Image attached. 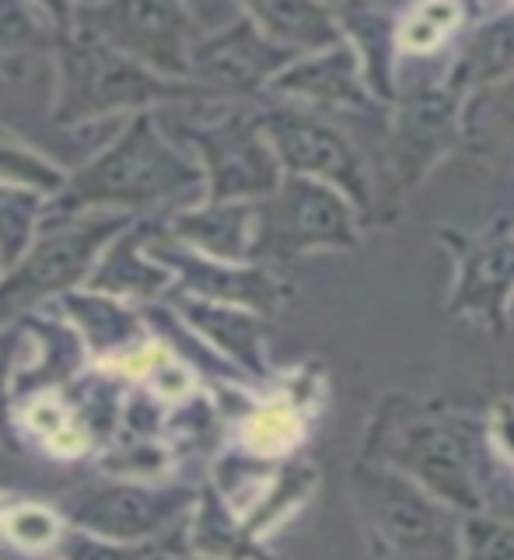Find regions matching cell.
Segmentation results:
<instances>
[{"label": "cell", "mask_w": 514, "mask_h": 560, "mask_svg": "<svg viewBox=\"0 0 514 560\" xmlns=\"http://www.w3.org/2000/svg\"><path fill=\"white\" fill-rule=\"evenodd\" d=\"M203 189V172L192 158L172 144L151 113L130 116L113 144H105L92 162L67 175L63 189L46 200L43 224L67 221L92 210L130 214L157 207L172 197H189Z\"/></svg>", "instance_id": "obj_1"}, {"label": "cell", "mask_w": 514, "mask_h": 560, "mask_svg": "<svg viewBox=\"0 0 514 560\" xmlns=\"http://www.w3.org/2000/svg\"><path fill=\"white\" fill-rule=\"evenodd\" d=\"M52 18H57V49H52L57 102H52V119L60 127H78V122L116 113L140 116L162 102L210 95L200 84L157 78L140 63L119 57L116 49L70 32L57 8H52Z\"/></svg>", "instance_id": "obj_2"}, {"label": "cell", "mask_w": 514, "mask_h": 560, "mask_svg": "<svg viewBox=\"0 0 514 560\" xmlns=\"http://www.w3.org/2000/svg\"><path fill=\"white\" fill-rule=\"evenodd\" d=\"M130 221V214L92 210V214L39 224L25 256L0 273V329L22 319L25 312L39 308L49 298H63L84 284L102 249Z\"/></svg>", "instance_id": "obj_3"}, {"label": "cell", "mask_w": 514, "mask_h": 560, "mask_svg": "<svg viewBox=\"0 0 514 560\" xmlns=\"http://www.w3.org/2000/svg\"><path fill=\"white\" fill-rule=\"evenodd\" d=\"M63 25L84 39L116 49L119 57L168 81H192V46L203 25L189 8L168 0H109V4L60 8ZM197 84V81H192Z\"/></svg>", "instance_id": "obj_4"}, {"label": "cell", "mask_w": 514, "mask_h": 560, "mask_svg": "<svg viewBox=\"0 0 514 560\" xmlns=\"http://www.w3.org/2000/svg\"><path fill=\"white\" fill-rule=\"evenodd\" d=\"M361 508L371 533H378L385 550L399 560H463L458 553V525L428 490L393 469L353 472Z\"/></svg>", "instance_id": "obj_5"}, {"label": "cell", "mask_w": 514, "mask_h": 560, "mask_svg": "<svg viewBox=\"0 0 514 560\" xmlns=\"http://www.w3.org/2000/svg\"><path fill=\"white\" fill-rule=\"evenodd\" d=\"M253 259H291L312 249H350L358 242L353 210L336 189L288 175L273 197L253 203Z\"/></svg>", "instance_id": "obj_6"}, {"label": "cell", "mask_w": 514, "mask_h": 560, "mask_svg": "<svg viewBox=\"0 0 514 560\" xmlns=\"http://www.w3.org/2000/svg\"><path fill=\"white\" fill-rule=\"evenodd\" d=\"M183 144L203 172L210 203H259L280 186V162L266 140L259 116H227L203 127H179Z\"/></svg>", "instance_id": "obj_7"}, {"label": "cell", "mask_w": 514, "mask_h": 560, "mask_svg": "<svg viewBox=\"0 0 514 560\" xmlns=\"http://www.w3.org/2000/svg\"><path fill=\"white\" fill-rule=\"evenodd\" d=\"M393 463L428 494L455 508L480 512L472 472V428L448 417H417L402 424L393 445Z\"/></svg>", "instance_id": "obj_8"}, {"label": "cell", "mask_w": 514, "mask_h": 560, "mask_svg": "<svg viewBox=\"0 0 514 560\" xmlns=\"http://www.w3.org/2000/svg\"><path fill=\"white\" fill-rule=\"evenodd\" d=\"M259 127L270 140L280 168L329 189H340L353 203L367 207L371 189L358 154L347 144V137L336 133L326 119L297 109H270L259 116Z\"/></svg>", "instance_id": "obj_9"}, {"label": "cell", "mask_w": 514, "mask_h": 560, "mask_svg": "<svg viewBox=\"0 0 514 560\" xmlns=\"http://www.w3.org/2000/svg\"><path fill=\"white\" fill-rule=\"evenodd\" d=\"M192 494L189 490H157L137 483H95L81 487L63 501V515L81 533H92L113 542H137L162 536L179 518Z\"/></svg>", "instance_id": "obj_10"}, {"label": "cell", "mask_w": 514, "mask_h": 560, "mask_svg": "<svg viewBox=\"0 0 514 560\" xmlns=\"http://www.w3.org/2000/svg\"><path fill=\"white\" fill-rule=\"evenodd\" d=\"M189 63L192 81H200L210 95H245L294 63V52L266 39L253 18L242 11L232 25L203 32L200 43L192 46Z\"/></svg>", "instance_id": "obj_11"}, {"label": "cell", "mask_w": 514, "mask_h": 560, "mask_svg": "<svg viewBox=\"0 0 514 560\" xmlns=\"http://www.w3.org/2000/svg\"><path fill=\"white\" fill-rule=\"evenodd\" d=\"M148 256L165 267L168 273L179 277V284L203 302L238 305V308H259L273 312L280 298L288 294L280 288V280L256 267H238V262H218L200 253L186 249V245L172 242L168 235H157V228L148 235Z\"/></svg>", "instance_id": "obj_12"}, {"label": "cell", "mask_w": 514, "mask_h": 560, "mask_svg": "<svg viewBox=\"0 0 514 560\" xmlns=\"http://www.w3.org/2000/svg\"><path fill=\"white\" fill-rule=\"evenodd\" d=\"M458 92L455 88H441V92H420L396 122V175L399 186H413L423 172H428L445 148H452V137L458 127Z\"/></svg>", "instance_id": "obj_13"}, {"label": "cell", "mask_w": 514, "mask_h": 560, "mask_svg": "<svg viewBox=\"0 0 514 560\" xmlns=\"http://www.w3.org/2000/svg\"><path fill=\"white\" fill-rule=\"evenodd\" d=\"M256 232L253 203H203L175 210L165 224V235L186 249L200 253L218 262H242L249 259Z\"/></svg>", "instance_id": "obj_14"}, {"label": "cell", "mask_w": 514, "mask_h": 560, "mask_svg": "<svg viewBox=\"0 0 514 560\" xmlns=\"http://www.w3.org/2000/svg\"><path fill=\"white\" fill-rule=\"evenodd\" d=\"M358 52L350 46H332L326 52H315L308 60H294L270 81L273 92L305 98L315 105H332V109H364L367 88L358 74Z\"/></svg>", "instance_id": "obj_15"}, {"label": "cell", "mask_w": 514, "mask_h": 560, "mask_svg": "<svg viewBox=\"0 0 514 560\" xmlns=\"http://www.w3.org/2000/svg\"><path fill=\"white\" fill-rule=\"evenodd\" d=\"M514 288V242L511 238H476L463 242L458 253V284L452 308L483 315L501 326V312Z\"/></svg>", "instance_id": "obj_16"}, {"label": "cell", "mask_w": 514, "mask_h": 560, "mask_svg": "<svg viewBox=\"0 0 514 560\" xmlns=\"http://www.w3.org/2000/svg\"><path fill=\"white\" fill-rule=\"evenodd\" d=\"M154 228L144 221H130L122 232L105 245L95 270L87 273V291L109 294V298H157L168 284L172 273L148 256V235Z\"/></svg>", "instance_id": "obj_17"}, {"label": "cell", "mask_w": 514, "mask_h": 560, "mask_svg": "<svg viewBox=\"0 0 514 560\" xmlns=\"http://www.w3.org/2000/svg\"><path fill=\"white\" fill-rule=\"evenodd\" d=\"M57 18L52 8L0 4V78L28 81L52 67Z\"/></svg>", "instance_id": "obj_18"}, {"label": "cell", "mask_w": 514, "mask_h": 560, "mask_svg": "<svg viewBox=\"0 0 514 560\" xmlns=\"http://www.w3.org/2000/svg\"><path fill=\"white\" fill-rule=\"evenodd\" d=\"M253 18L256 28L270 43H277L288 52H326L340 46V25L329 8L318 4H301V0H270V4H249L242 8Z\"/></svg>", "instance_id": "obj_19"}, {"label": "cell", "mask_w": 514, "mask_h": 560, "mask_svg": "<svg viewBox=\"0 0 514 560\" xmlns=\"http://www.w3.org/2000/svg\"><path fill=\"white\" fill-rule=\"evenodd\" d=\"M60 302L70 319L81 326V337L95 354H130V350L144 347V319L127 305H119L116 298L95 291H70Z\"/></svg>", "instance_id": "obj_20"}, {"label": "cell", "mask_w": 514, "mask_h": 560, "mask_svg": "<svg viewBox=\"0 0 514 560\" xmlns=\"http://www.w3.org/2000/svg\"><path fill=\"white\" fill-rule=\"evenodd\" d=\"M183 319L200 329L210 343H218L224 354H232L238 364L249 372H262V326L253 312H242L238 305H221V302H203V298L186 294L179 302Z\"/></svg>", "instance_id": "obj_21"}, {"label": "cell", "mask_w": 514, "mask_h": 560, "mask_svg": "<svg viewBox=\"0 0 514 560\" xmlns=\"http://www.w3.org/2000/svg\"><path fill=\"white\" fill-rule=\"evenodd\" d=\"M458 74L472 88L498 84L507 74H514V22L511 18H498L487 28L472 35L469 49L458 60Z\"/></svg>", "instance_id": "obj_22"}, {"label": "cell", "mask_w": 514, "mask_h": 560, "mask_svg": "<svg viewBox=\"0 0 514 560\" xmlns=\"http://www.w3.org/2000/svg\"><path fill=\"white\" fill-rule=\"evenodd\" d=\"M63 183L67 175L57 162H49L46 154L22 144L17 137L0 133V186L28 189L52 200L63 189Z\"/></svg>", "instance_id": "obj_23"}, {"label": "cell", "mask_w": 514, "mask_h": 560, "mask_svg": "<svg viewBox=\"0 0 514 560\" xmlns=\"http://www.w3.org/2000/svg\"><path fill=\"white\" fill-rule=\"evenodd\" d=\"M46 197L28 189L0 186V267H11L14 259H22L32 245L35 232L43 224Z\"/></svg>", "instance_id": "obj_24"}, {"label": "cell", "mask_w": 514, "mask_h": 560, "mask_svg": "<svg viewBox=\"0 0 514 560\" xmlns=\"http://www.w3.org/2000/svg\"><path fill=\"white\" fill-rule=\"evenodd\" d=\"M192 547L203 550L210 560H242L249 553V539H245V533L227 515L224 501L207 494L197 525H192Z\"/></svg>", "instance_id": "obj_25"}, {"label": "cell", "mask_w": 514, "mask_h": 560, "mask_svg": "<svg viewBox=\"0 0 514 560\" xmlns=\"http://www.w3.org/2000/svg\"><path fill=\"white\" fill-rule=\"evenodd\" d=\"M245 445L259 455H277L288 452L301 438V417L291 402H266L249 420H245Z\"/></svg>", "instance_id": "obj_26"}, {"label": "cell", "mask_w": 514, "mask_h": 560, "mask_svg": "<svg viewBox=\"0 0 514 560\" xmlns=\"http://www.w3.org/2000/svg\"><path fill=\"white\" fill-rule=\"evenodd\" d=\"M463 560H514V529L493 518H469L458 533Z\"/></svg>", "instance_id": "obj_27"}, {"label": "cell", "mask_w": 514, "mask_h": 560, "mask_svg": "<svg viewBox=\"0 0 514 560\" xmlns=\"http://www.w3.org/2000/svg\"><path fill=\"white\" fill-rule=\"evenodd\" d=\"M4 525H8V536L17 542V547H25V550L52 547V542L63 536L60 515L49 512V508H43V504L11 508V512L4 515Z\"/></svg>", "instance_id": "obj_28"}, {"label": "cell", "mask_w": 514, "mask_h": 560, "mask_svg": "<svg viewBox=\"0 0 514 560\" xmlns=\"http://www.w3.org/2000/svg\"><path fill=\"white\" fill-rule=\"evenodd\" d=\"M455 22H458L455 4H423L410 14V22L402 25L399 43L413 52H428L441 43V35L455 28Z\"/></svg>", "instance_id": "obj_29"}, {"label": "cell", "mask_w": 514, "mask_h": 560, "mask_svg": "<svg viewBox=\"0 0 514 560\" xmlns=\"http://www.w3.org/2000/svg\"><path fill=\"white\" fill-rule=\"evenodd\" d=\"M312 483H315V469H312V466H288V469H283L280 477H277L273 494L262 501L259 515H253L249 529L256 533V529H262V525L277 522L283 512H291V508L312 490Z\"/></svg>", "instance_id": "obj_30"}, {"label": "cell", "mask_w": 514, "mask_h": 560, "mask_svg": "<svg viewBox=\"0 0 514 560\" xmlns=\"http://www.w3.org/2000/svg\"><path fill=\"white\" fill-rule=\"evenodd\" d=\"M60 553L63 560H151L154 553L144 547H133V542H113L92 533H63L60 539Z\"/></svg>", "instance_id": "obj_31"}, {"label": "cell", "mask_w": 514, "mask_h": 560, "mask_svg": "<svg viewBox=\"0 0 514 560\" xmlns=\"http://www.w3.org/2000/svg\"><path fill=\"white\" fill-rule=\"evenodd\" d=\"M25 420H28V428H32L35 434H43L46 442H49V438H52V434H60L74 417L67 413V407H63V402H60L57 396H39V399H35L32 407H28Z\"/></svg>", "instance_id": "obj_32"}, {"label": "cell", "mask_w": 514, "mask_h": 560, "mask_svg": "<svg viewBox=\"0 0 514 560\" xmlns=\"http://www.w3.org/2000/svg\"><path fill=\"white\" fill-rule=\"evenodd\" d=\"M17 347H22V337L14 329H0V438L8 434V393L11 375L17 372Z\"/></svg>", "instance_id": "obj_33"}, {"label": "cell", "mask_w": 514, "mask_h": 560, "mask_svg": "<svg viewBox=\"0 0 514 560\" xmlns=\"http://www.w3.org/2000/svg\"><path fill=\"white\" fill-rule=\"evenodd\" d=\"M493 431H498V442L514 455V402H501L498 413H493Z\"/></svg>", "instance_id": "obj_34"}, {"label": "cell", "mask_w": 514, "mask_h": 560, "mask_svg": "<svg viewBox=\"0 0 514 560\" xmlns=\"http://www.w3.org/2000/svg\"><path fill=\"white\" fill-rule=\"evenodd\" d=\"M4 560H57V557H17V553H8Z\"/></svg>", "instance_id": "obj_35"}, {"label": "cell", "mask_w": 514, "mask_h": 560, "mask_svg": "<svg viewBox=\"0 0 514 560\" xmlns=\"http://www.w3.org/2000/svg\"><path fill=\"white\" fill-rule=\"evenodd\" d=\"M151 560H197V557H151ZM203 560H210V557H203Z\"/></svg>", "instance_id": "obj_36"}, {"label": "cell", "mask_w": 514, "mask_h": 560, "mask_svg": "<svg viewBox=\"0 0 514 560\" xmlns=\"http://www.w3.org/2000/svg\"><path fill=\"white\" fill-rule=\"evenodd\" d=\"M8 515V501L4 498H0V518H4Z\"/></svg>", "instance_id": "obj_37"}, {"label": "cell", "mask_w": 514, "mask_h": 560, "mask_svg": "<svg viewBox=\"0 0 514 560\" xmlns=\"http://www.w3.org/2000/svg\"><path fill=\"white\" fill-rule=\"evenodd\" d=\"M0 273H4V267H0Z\"/></svg>", "instance_id": "obj_38"}]
</instances>
